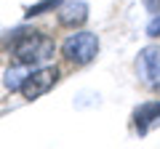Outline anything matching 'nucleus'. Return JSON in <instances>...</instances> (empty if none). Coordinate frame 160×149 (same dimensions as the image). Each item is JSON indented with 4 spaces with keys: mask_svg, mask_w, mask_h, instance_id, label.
<instances>
[{
    "mask_svg": "<svg viewBox=\"0 0 160 149\" xmlns=\"http://www.w3.org/2000/svg\"><path fill=\"white\" fill-rule=\"evenodd\" d=\"M136 77L149 91H160V48L147 46L136 56Z\"/></svg>",
    "mask_w": 160,
    "mask_h": 149,
    "instance_id": "obj_4",
    "label": "nucleus"
},
{
    "mask_svg": "<svg viewBox=\"0 0 160 149\" xmlns=\"http://www.w3.org/2000/svg\"><path fill=\"white\" fill-rule=\"evenodd\" d=\"M147 35L149 37H160V11H158V16L147 24Z\"/></svg>",
    "mask_w": 160,
    "mask_h": 149,
    "instance_id": "obj_8",
    "label": "nucleus"
},
{
    "mask_svg": "<svg viewBox=\"0 0 160 149\" xmlns=\"http://www.w3.org/2000/svg\"><path fill=\"white\" fill-rule=\"evenodd\" d=\"M59 6H62V0H43V3H38V6L27 8V19L40 16V13H46V11H53V8H59Z\"/></svg>",
    "mask_w": 160,
    "mask_h": 149,
    "instance_id": "obj_7",
    "label": "nucleus"
},
{
    "mask_svg": "<svg viewBox=\"0 0 160 149\" xmlns=\"http://www.w3.org/2000/svg\"><path fill=\"white\" fill-rule=\"evenodd\" d=\"M158 120H160V101L144 104V107L136 109V128H139V133H144L152 123H158Z\"/></svg>",
    "mask_w": 160,
    "mask_h": 149,
    "instance_id": "obj_6",
    "label": "nucleus"
},
{
    "mask_svg": "<svg viewBox=\"0 0 160 149\" xmlns=\"http://www.w3.org/2000/svg\"><path fill=\"white\" fill-rule=\"evenodd\" d=\"M56 80H59V69L56 67H38V69H32V72L24 77L19 93H22L27 101H35V99H40L43 93L51 91V88L56 85Z\"/></svg>",
    "mask_w": 160,
    "mask_h": 149,
    "instance_id": "obj_3",
    "label": "nucleus"
},
{
    "mask_svg": "<svg viewBox=\"0 0 160 149\" xmlns=\"http://www.w3.org/2000/svg\"><path fill=\"white\" fill-rule=\"evenodd\" d=\"M62 53H64V59H67L69 64L86 67V64H91L93 59H96V53H99V37L93 32H75V35H69L67 40H64Z\"/></svg>",
    "mask_w": 160,
    "mask_h": 149,
    "instance_id": "obj_2",
    "label": "nucleus"
},
{
    "mask_svg": "<svg viewBox=\"0 0 160 149\" xmlns=\"http://www.w3.org/2000/svg\"><path fill=\"white\" fill-rule=\"evenodd\" d=\"M144 6H147L149 11H160V0H144Z\"/></svg>",
    "mask_w": 160,
    "mask_h": 149,
    "instance_id": "obj_9",
    "label": "nucleus"
},
{
    "mask_svg": "<svg viewBox=\"0 0 160 149\" xmlns=\"http://www.w3.org/2000/svg\"><path fill=\"white\" fill-rule=\"evenodd\" d=\"M88 22V6L86 3H80V0H72V3H67V6L59 8V24L62 27H83V24Z\"/></svg>",
    "mask_w": 160,
    "mask_h": 149,
    "instance_id": "obj_5",
    "label": "nucleus"
},
{
    "mask_svg": "<svg viewBox=\"0 0 160 149\" xmlns=\"http://www.w3.org/2000/svg\"><path fill=\"white\" fill-rule=\"evenodd\" d=\"M56 53V43L43 32H24L16 37L11 48V56L19 67H35V64H46Z\"/></svg>",
    "mask_w": 160,
    "mask_h": 149,
    "instance_id": "obj_1",
    "label": "nucleus"
}]
</instances>
